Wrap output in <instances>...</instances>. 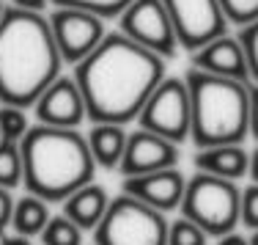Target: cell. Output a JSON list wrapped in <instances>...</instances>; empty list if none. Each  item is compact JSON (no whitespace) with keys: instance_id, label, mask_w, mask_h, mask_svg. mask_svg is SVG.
<instances>
[{"instance_id":"obj_1","label":"cell","mask_w":258,"mask_h":245,"mask_svg":"<svg viewBox=\"0 0 258 245\" xmlns=\"http://www.w3.org/2000/svg\"><path fill=\"white\" fill-rule=\"evenodd\" d=\"M165 80V61L124 33H107L94 53L75 66V83L94 124L138 119L154 88Z\"/></svg>"},{"instance_id":"obj_2","label":"cell","mask_w":258,"mask_h":245,"mask_svg":"<svg viewBox=\"0 0 258 245\" xmlns=\"http://www.w3.org/2000/svg\"><path fill=\"white\" fill-rule=\"evenodd\" d=\"M60 58L50 22L41 14L6 9L0 17V102L33 108L60 77Z\"/></svg>"},{"instance_id":"obj_3","label":"cell","mask_w":258,"mask_h":245,"mask_svg":"<svg viewBox=\"0 0 258 245\" xmlns=\"http://www.w3.org/2000/svg\"><path fill=\"white\" fill-rule=\"evenodd\" d=\"M22 185L41 201H66L75 190L94 182L96 163L88 140L77 130L36 124L20 140Z\"/></svg>"},{"instance_id":"obj_4","label":"cell","mask_w":258,"mask_h":245,"mask_svg":"<svg viewBox=\"0 0 258 245\" xmlns=\"http://www.w3.org/2000/svg\"><path fill=\"white\" fill-rule=\"evenodd\" d=\"M189 138L201 149L242 143L250 135V83L189 69Z\"/></svg>"},{"instance_id":"obj_5","label":"cell","mask_w":258,"mask_h":245,"mask_svg":"<svg viewBox=\"0 0 258 245\" xmlns=\"http://www.w3.org/2000/svg\"><path fill=\"white\" fill-rule=\"evenodd\" d=\"M239 207H242V190L236 182L220 179V176L198 171L184 185L181 218L192 220L209 237H225L239 223Z\"/></svg>"},{"instance_id":"obj_6","label":"cell","mask_w":258,"mask_h":245,"mask_svg":"<svg viewBox=\"0 0 258 245\" xmlns=\"http://www.w3.org/2000/svg\"><path fill=\"white\" fill-rule=\"evenodd\" d=\"M96 245H168V220L149 204L121 193L94 229Z\"/></svg>"},{"instance_id":"obj_7","label":"cell","mask_w":258,"mask_h":245,"mask_svg":"<svg viewBox=\"0 0 258 245\" xmlns=\"http://www.w3.org/2000/svg\"><path fill=\"white\" fill-rule=\"evenodd\" d=\"M140 130L154 132V135L184 143L189 138V91L181 77H165L149 96L138 116Z\"/></svg>"},{"instance_id":"obj_8","label":"cell","mask_w":258,"mask_h":245,"mask_svg":"<svg viewBox=\"0 0 258 245\" xmlns=\"http://www.w3.org/2000/svg\"><path fill=\"white\" fill-rule=\"evenodd\" d=\"M118 25L126 39L159 55L162 61L176 55L179 41H176L173 22H170L162 0H135V3H129L126 11L118 17Z\"/></svg>"},{"instance_id":"obj_9","label":"cell","mask_w":258,"mask_h":245,"mask_svg":"<svg viewBox=\"0 0 258 245\" xmlns=\"http://www.w3.org/2000/svg\"><path fill=\"white\" fill-rule=\"evenodd\" d=\"M162 3L173 22L179 47H187L189 53L225 36L228 20L220 9V0H162Z\"/></svg>"},{"instance_id":"obj_10","label":"cell","mask_w":258,"mask_h":245,"mask_svg":"<svg viewBox=\"0 0 258 245\" xmlns=\"http://www.w3.org/2000/svg\"><path fill=\"white\" fill-rule=\"evenodd\" d=\"M47 22H50L60 58L75 66L88 58L99 47V41L107 36L104 33V20L80 9H55Z\"/></svg>"},{"instance_id":"obj_11","label":"cell","mask_w":258,"mask_h":245,"mask_svg":"<svg viewBox=\"0 0 258 245\" xmlns=\"http://www.w3.org/2000/svg\"><path fill=\"white\" fill-rule=\"evenodd\" d=\"M36 119L39 124L60 127V130H77L88 113H85V100L80 94L75 77H58L44 94L36 100Z\"/></svg>"},{"instance_id":"obj_12","label":"cell","mask_w":258,"mask_h":245,"mask_svg":"<svg viewBox=\"0 0 258 245\" xmlns=\"http://www.w3.org/2000/svg\"><path fill=\"white\" fill-rule=\"evenodd\" d=\"M179 163V146L170 140L154 135V132L138 130L126 138V149L121 157V176H140V174H154L162 168H176Z\"/></svg>"},{"instance_id":"obj_13","label":"cell","mask_w":258,"mask_h":245,"mask_svg":"<svg viewBox=\"0 0 258 245\" xmlns=\"http://www.w3.org/2000/svg\"><path fill=\"white\" fill-rule=\"evenodd\" d=\"M184 185H187V179H184V174L179 168H162V171H154V174L126 176L124 185H121V193L143 201L151 210L165 215V212L181 207Z\"/></svg>"},{"instance_id":"obj_14","label":"cell","mask_w":258,"mask_h":245,"mask_svg":"<svg viewBox=\"0 0 258 245\" xmlns=\"http://www.w3.org/2000/svg\"><path fill=\"white\" fill-rule=\"evenodd\" d=\"M192 69L206 72L214 77H228V80L250 83V69H247V55L239 39L233 36H220L209 41L206 47L192 53Z\"/></svg>"},{"instance_id":"obj_15","label":"cell","mask_w":258,"mask_h":245,"mask_svg":"<svg viewBox=\"0 0 258 245\" xmlns=\"http://www.w3.org/2000/svg\"><path fill=\"white\" fill-rule=\"evenodd\" d=\"M195 168L204 174L220 176V179H242L250 174V155L242 149V143H228V146H212V149H201L195 155Z\"/></svg>"},{"instance_id":"obj_16","label":"cell","mask_w":258,"mask_h":245,"mask_svg":"<svg viewBox=\"0 0 258 245\" xmlns=\"http://www.w3.org/2000/svg\"><path fill=\"white\" fill-rule=\"evenodd\" d=\"M110 207V195L102 185L88 182L63 201V215L80 229H96Z\"/></svg>"},{"instance_id":"obj_17","label":"cell","mask_w":258,"mask_h":245,"mask_svg":"<svg viewBox=\"0 0 258 245\" xmlns=\"http://www.w3.org/2000/svg\"><path fill=\"white\" fill-rule=\"evenodd\" d=\"M126 132L121 124H94L88 132V149L91 157H94L96 168L113 171L121 165V157H124L126 149Z\"/></svg>"},{"instance_id":"obj_18","label":"cell","mask_w":258,"mask_h":245,"mask_svg":"<svg viewBox=\"0 0 258 245\" xmlns=\"http://www.w3.org/2000/svg\"><path fill=\"white\" fill-rule=\"evenodd\" d=\"M50 207L47 201L36 199V195H22L14 201V212H11V229L20 237H39L44 231V226L50 223Z\"/></svg>"},{"instance_id":"obj_19","label":"cell","mask_w":258,"mask_h":245,"mask_svg":"<svg viewBox=\"0 0 258 245\" xmlns=\"http://www.w3.org/2000/svg\"><path fill=\"white\" fill-rule=\"evenodd\" d=\"M22 185V152L20 143L0 140V187L14 190Z\"/></svg>"},{"instance_id":"obj_20","label":"cell","mask_w":258,"mask_h":245,"mask_svg":"<svg viewBox=\"0 0 258 245\" xmlns=\"http://www.w3.org/2000/svg\"><path fill=\"white\" fill-rule=\"evenodd\" d=\"M41 245H83V229L66 215H52L41 231Z\"/></svg>"},{"instance_id":"obj_21","label":"cell","mask_w":258,"mask_h":245,"mask_svg":"<svg viewBox=\"0 0 258 245\" xmlns=\"http://www.w3.org/2000/svg\"><path fill=\"white\" fill-rule=\"evenodd\" d=\"M58 9H80L88 11V14H96L99 20H113V17H121L126 11L129 3L135 0H50Z\"/></svg>"},{"instance_id":"obj_22","label":"cell","mask_w":258,"mask_h":245,"mask_svg":"<svg viewBox=\"0 0 258 245\" xmlns=\"http://www.w3.org/2000/svg\"><path fill=\"white\" fill-rule=\"evenodd\" d=\"M28 130H30V124H28V116L22 108H14V105L0 108V140L20 143Z\"/></svg>"},{"instance_id":"obj_23","label":"cell","mask_w":258,"mask_h":245,"mask_svg":"<svg viewBox=\"0 0 258 245\" xmlns=\"http://www.w3.org/2000/svg\"><path fill=\"white\" fill-rule=\"evenodd\" d=\"M209 234L201 226H195L192 220L179 218L173 223H168V245H206Z\"/></svg>"},{"instance_id":"obj_24","label":"cell","mask_w":258,"mask_h":245,"mask_svg":"<svg viewBox=\"0 0 258 245\" xmlns=\"http://www.w3.org/2000/svg\"><path fill=\"white\" fill-rule=\"evenodd\" d=\"M220 9L225 20L239 28H247L258 20V0H220Z\"/></svg>"},{"instance_id":"obj_25","label":"cell","mask_w":258,"mask_h":245,"mask_svg":"<svg viewBox=\"0 0 258 245\" xmlns=\"http://www.w3.org/2000/svg\"><path fill=\"white\" fill-rule=\"evenodd\" d=\"M239 41H242L244 55H247L250 80H255V85H258V20L253 22V25L242 28V33H239Z\"/></svg>"},{"instance_id":"obj_26","label":"cell","mask_w":258,"mask_h":245,"mask_svg":"<svg viewBox=\"0 0 258 245\" xmlns=\"http://www.w3.org/2000/svg\"><path fill=\"white\" fill-rule=\"evenodd\" d=\"M239 223L258 231V182L242 190V207H239Z\"/></svg>"},{"instance_id":"obj_27","label":"cell","mask_w":258,"mask_h":245,"mask_svg":"<svg viewBox=\"0 0 258 245\" xmlns=\"http://www.w3.org/2000/svg\"><path fill=\"white\" fill-rule=\"evenodd\" d=\"M11 212H14V199H11V190L0 187V237H3V231L11 226Z\"/></svg>"},{"instance_id":"obj_28","label":"cell","mask_w":258,"mask_h":245,"mask_svg":"<svg viewBox=\"0 0 258 245\" xmlns=\"http://www.w3.org/2000/svg\"><path fill=\"white\" fill-rule=\"evenodd\" d=\"M250 135L258 140V85H250Z\"/></svg>"},{"instance_id":"obj_29","label":"cell","mask_w":258,"mask_h":245,"mask_svg":"<svg viewBox=\"0 0 258 245\" xmlns=\"http://www.w3.org/2000/svg\"><path fill=\"white\" fill-rule=\"evenodd\" d=\"M50 0H11V9H20V11H33V14H41L47 9Z\"/></svg>"},{"instance_id":"obj_30","label":"cell","mask_w":258,"mask_h":245,"mask_svg":"<svg viewBox=\"0 0 258 245\" xmlns=\"http://www.w3.org/2000/svg\"><path fill=\"white\" fill-rule=\"evenodd\" d=\"M217 245H250V240H247V237H242V234H236V231H231V234L220 237Z\"/></svg>"},{"instance_id":"obj_31","label":"cell","mask_w":258,"mask_h":245,"mask_svg":"<svg viewBox=\"0 0 258 245\" xmlns=\"http://www.w3.org/2000/svg\"><path fill=\"white\" fill-rule=\"evenodd\" d=\"M0 245H33V242L20 234H6V237H0Z\"/></svg>"},{"instance_id":"obj_32","label":"cell","mask_w":258,"mask_h":245,"mask_svg":"<svg viewBox=\"0 0 258 245\" xmlns=\"http://www.w3.org/2000/svg\"><path fill=\"white\" fill-rule=\"evenodd\" d=\"M250 174H253V179L258 182V149L250 155Z\"/></svg>"},{"instance_id":"obj_33","label":"cell","mask_w":258,"mask_h":245,"mask_svg":"<svg viewBox=\"0 0 258 245\" xmlns=\"http://www.w3.org/2000/svg\"><path fill=\"white\" fill-rule=\"evenodd\" d=\"M250 245H258V231H253V237H250Z\"/></svg>"},{"instance_id":"obj_34","label":"cell","mask_w":258,"mask_h":245,"mask_svg":"<svg viewBox=\"0 0 258 245\" xmlns=\"http://www.w3.org/2000/svg\"><path fill=\"white\" fill-rule=\"evenodd\" d=\"M3 11H6V9H3V3H0V17H3Z\"/></svg>"}]
</instances>
